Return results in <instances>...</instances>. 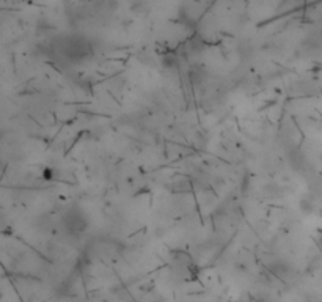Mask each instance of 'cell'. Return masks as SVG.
I'll return each mask as SVG.
<instances>
[{
    "instance_id": "cell-1",
    "label": "cell",
    "mask_w": 322,
    "mask_h": 302,
    "mask_svg": "<svg viewBox=\"0 0 322 302\" xmlns=\"http://www.w3.org/2000/svg\"><path fill=\"white\" fill-rule=\"evenodd\" d=\"M60 222L64 233L69 238H75V239H80L90 226L88 214L79 205H69L66 208L60 217Z\"/></svg>"
}]
</instances>
